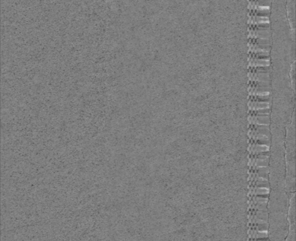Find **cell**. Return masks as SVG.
I'll return each mask as SVG.
<instances>
[{"mask_svg":"<svg viewBox=\"0 0 296 241\" xmlns=\"http://www.w3.org/2000/svg\"><path fill=\"white\" fill-rule=\"evenodd\" d=\"M271 30L248 31V44L270 50Z\"/></svg>","mask_w":296,"mask_h":241,"instance_id":"cell-1","label":"cell"},{"mask_svg":"<svg viewBox=\"0 0 296 241\" xmlns=\"http://www.w3.org/2000/svg\"><path fill=\"white\" fill-rule=\"evenodd\" d=\"M248 31H265L270 29L269 17H251L248 16Z\"/></svg>","mask_w":296,"mask_h":241,"instance_id":"cell-2","label":"cell"},{"mask_svg":"<svg viewBox=\"0 0 296 241\" xmlns=\"http://www.w3.org/2000/svg\"><path fill=\"white\" fill-rule=\"evenodd\" d=\"M270 11V6L257 5V4H253V3L248 2V16L269 17Z\"/></svg>","mask_w":296,"mask_h":241,"instance_id":"cell-3","label":"cell"},{"mask_svg":"<svg viewBox=\"0 0 296 241\" xmlns=\"http://www.w3.org/2000/svg\"><path fill=\"white\" fill-rule=\"evenodd\" d=\"M270 50L268 49L261 48L248 44V54L250 58L270 60Z\"/></svg>","mask_w":296,"mask_h":241,"instance_id":"cell-4","label":"cell"},{"mask_svg":"<svg viewBox=\"0 0 296 241\" xmlns=\"http://www.w3.org/2000/svg\"><path fill=\"white\" fill-rule=\"evenodd\" d=\"M250 123L252 125L267 126L270 123L269 115H252L250 114Z\"/></svg>","mask_w":296,"mask_h":241,"instance_id":"cell-5","label":"cell"},{"mask_svg":"<svg viewBox=\"0 0 296 241\" xmlns=\"http://www.w3.org/2000/svg\"><path fill=\"white\" fill-rule=\"evenodd\" d=\"M249 66L250 67H264V66H270V60L249 58Z\"/></svg>","mask_w":296,"mask_h":241,"instance_id":"cell-6","label":"cell"},{"mask_svg":"<svg viewBox=\"0 0 296 241\" xmlns=\"http://www.w3.org/2000/svg\"><path fill=\"white\" fill-rule=\"evenodd\" d=\"M249 104L250 109L251 111L270 109V103L268 101H251Z\"/></svg>","mask_w":296,"mask_h":241,"instance_id":"cell-7","label":"cell"},{"mask_svg":"<svg viewBox=\"0 0 296 241\" xmlns=\"http://www.w3.org/2000/svg\"><path fill=\"white\" fill-rule=\"evenodd\" d=\"M248 2L253 3L257 5L270 6L271 0H248Z\"/></svg>","mask_w":296,"mask_h":241,"instance_id":"cell-8","label":"cell"}]
</instances>
